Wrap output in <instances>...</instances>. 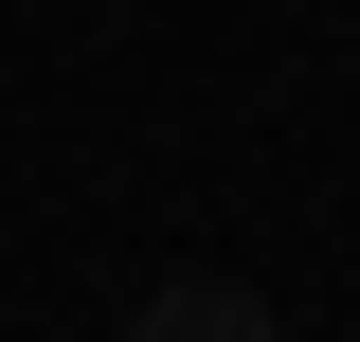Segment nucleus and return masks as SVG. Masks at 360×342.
Returning <instances> with one entry per match:
<instances>
[{
    "label": "nucleus",
    "mask_w": 360,
    "mask_h": 342,
    "mask_svg": "<svg viewBox=\"0 0 360 342\" xmlns=\"http://www.w3.org/2000/svg\"><path fill=\"white\" fill-rule=\"evenodd\" d=\"M127 342H288V324H270L252 289H162V306H144Z\"/></svg>",
    "instance_id": "f257e3e1"
}]
</instances>
